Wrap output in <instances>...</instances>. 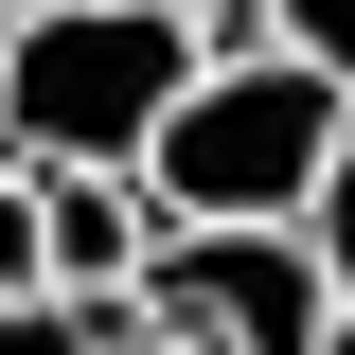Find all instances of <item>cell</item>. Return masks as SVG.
Masks as SVG:
<instances>
[{
    "label": "cell",
    "instance_id": "obj_1",
    "mask_svg": "<svg viewBox=\"0 0 355 355\" xmlns=\"http://www.w3.org/2000/svg\"><path fill=\"white\" fill-rule=\"evenodd\" d=\"M214 71L178 0H71L0 36V160L18 178H142V142L178 125V89Z\"/></svg>",
    "mask_w": 355,
    "mask_h": 355
},
{
    "label": "cell",
    "instance_id": "obj_2",
    "mask_svg": "<svg viewBox=\"0 0 355 355\" xmlns=\"http://www.w3.org/2000/svg\"><path fill=\"white\" fill-rule=\"evenodd\" d=\"M355 107L302 71V53H214L178 89V125L142 142V214L160 231H302L320 178H338Z\"/></svg>",
    "mask_w": 355,
    "mask_h": 355
},
{
    "label": "cell",
    "instance_id": "obj_3",
    "mask_svg": "<svg viewBox=\"0 0 355 355\" xmlns=\"http://www.w3.org/2000/svg\"><path fill=\"white\" fill-rule=\"evenodd\" d=\"M125 338H160V355H320L338 338V284H320L302 231H160Z\"/></svg>",
    "mask_w": 355,
    "mask_h": 355
},
{
    "label": "cell",
    "instance_id": "obj_4",
    "mask_svg": "<svg viewBox=\"0 0 355 355\" xmlns=\"http://www.w3.org/2000/svg\"><path fill=\"white\" fill-rule=\"evenodd\" d=\"M36 196V302L71 320H125L142 266H160V214H142V178H18Z\"/></svg>",
    "mask_w": 355,
    "mask_h": 355
},
{
    "label": "cell",
    "instance_id": "obj_5",
    "mask_svg": "<svg viewBox=\"0 0 355 355\" xmlns=\"http://www.w3.org/2000/svg\"><path fill=\"white\" fill-rule=\"evenodd\" d=\"M266 53H302V71L355 107V0H266Z\"/></svg>",
    "mask_w": 355,
    "mask_h": 355
},
{
    "label": "cell",
    "instance_id": "obj_6",
    "mask_svg": "<svg viewBox=\"0 0 355 355\" xmlns=\"http://www.w3.org/2000/svg\"><path fill=\"white\" fill-rule=\"evenodd\" d=\"M302 249H320V284H338V320H355V142H338V178H320V214H302Z\"/></svg>",
    "mask_w": 355,
    "mask_h": 355
},
{
    "label": "cell",
    "instance_id": "obj_7",
    "mask_svg": "<svg viewBox=\"0 0 355 355\" xmlns=\"http://www.w3.org/2000/svg\"><path fill=\"white\" fill-rule=\"evenodd\" d=\"M0 302H36V196H18V160H0Z\"/></svg>",
    "mask_w": 355,
    "mask_h": 355
},
{
    "label": "cell",
    "instance_id": "obj_8",
    "mask_svg": "<svg viewBox=\"0 0 355 355\" xmlns=\"http://www.w3.org/2000/svg\"><path fill=\"white\" fill-rule=\"evenodd\" d=\"M196 18V53H266V0H178Z\"/></svg>",
    "mask_w": 355,
    "mask_h": 355
},
{
    "label": "cell",
    "instance_id": "obj_9",
    "mask_svg": "<svg viewBox=\"0 0 355 355\" xmlns=\"http://www.w3.org/2000/svg\"><path fill=\"white\" fill-rule=\"evenodd\" d=\"M18 18H71V0H0V36H18Z\"/></svg>",
    "mask_w": 355,
    "mask_h": 355
},
{
    "label": "cell",
    "instance_id": "obj_10",
    "mask_svg": "<svg viewBox=\"0 0 355 355\" xmlns=\"http://www.w3.org/2000/svg\"><path fill=\"white\" fill-rule=\"evenodd\" d=\"M320 355H355V320H338V338H320Z\"/></svg>",
    "mask_w": 355,
    "mask_h": 355
},
{
    "label": "cell",
    "instance_id": "obj_11",
    "mask_svg": "<svg viewBox=\"0 0 355 355\" xmlns=\"http://www.w3.org/2000/svg\"><path fill=\"white\" fill-rule=\"evenodd\" d=\"M107 355H160V338H107Z\"/></svg>",
    "mask_w": 355,
    "mask_h": 355
}]
</instances>
